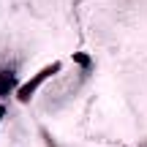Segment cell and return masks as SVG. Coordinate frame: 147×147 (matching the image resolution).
<instances>
[{
    "label": "cell",
    "instance_id": "cell-1",
    "mask_svg": "<svg viewBox=\"0 0 147 147\" xmlns=\"http://www.w3.org/2000/svg\"><path fill=\"white\" fill-rule=\"evenodd\" d=\"M57 68H60V65L55 63V65H49V68H44V71H41V74L36 76V79H33V82H27V84H25V90H19V101H27V98L33 95V90H36L38 84H41L44 79L49 76V74H57Z\"/></svg>",
    "mask_w": 147,
    "mask_h": 147
},
{
    "label": "cell",
    "instance_id": "cell-2",
    "mask_svg": "<svg viewBox=\"0 0 147 147\" xmlns=\"http://www.w3.org/2000/svg\"><path fill=\"white\" fill-rule=\"evenodd\" d=\"M14 84H16L14 71H0V98H3V95H8L11 90H14Z\"/></svg>",
    "mask_w": 147,
    "mask_h": 147
},
{
    "label": "cell",
    "instance_id": "cell-3",
    "mask_svg": "<svg viewBox=\"0 0 147 147\" xmlns=\"http://www.w3.org/2000/svg\"><path fill=\"white\" fill-rule=\"evenodd\" d=\"M3 112H5V109H3V106H0V117H3Z\"/></svg>",
    "mask_w": 147,
    "mask_h": 147
}]
</instances>
